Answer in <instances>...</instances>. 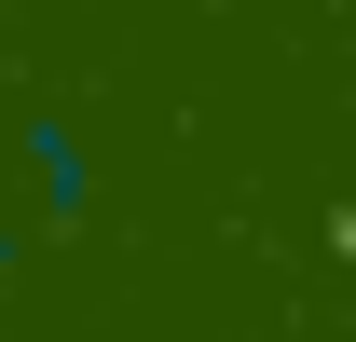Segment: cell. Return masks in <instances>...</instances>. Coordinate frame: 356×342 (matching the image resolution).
<instances>
[{"instance_id": "1", "label": "cell", "mask_w": 356, "mask_h": 342, "mask_svg": "<svg viewBox=\"0 0 356 342\" xmlns=\"http://www.w3.org/2000/svg\"><path fill=\"white\" fill-rule=\"evenodd\" d=\"M96 137L69 124V110H28V137H14V206H28V233H83L96 219Z\"/></svg>"}]
</instances>
